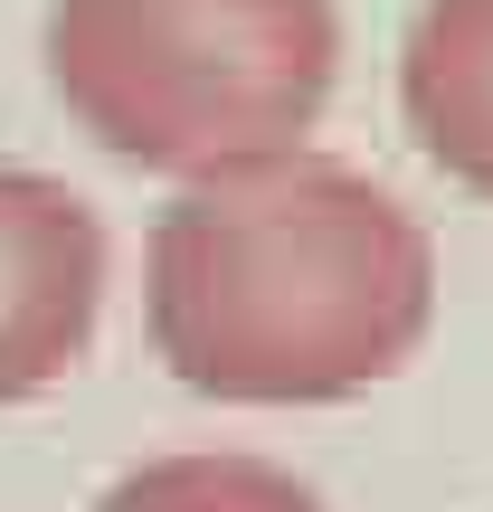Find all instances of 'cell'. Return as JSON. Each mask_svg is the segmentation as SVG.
Segmentation results:
<instances>
[{
  "label": "cell",
  "mask_w": 493,
  "mask_h": 512,
  "mask_svg": "<svg viewBox=\"0 0 493 512\" xmlns=\"http://www.w3.org/2000/svg\"><path fill=\"white\" fill-rule=\"evenodd\" d=\"M171 380L228 408H332L399 380L437 323L427 219L332 152L181 181L143 256Z\"/></svg>",
  "instance_id": "1"
},
{
  "label": "cell",
  "mask_w": 493,
  "mask_h": 512,
  "mask_svg": "<svg viewBox=\"0 0 493 512\" xmlns=\"http://www.w3.org/2000/svg\"><path fill=\"white\" fill-rule=\"evenodd\" d=\"M342 76L332 0H48V86L114 162L209 181L304 152Z\"/></svg>",
  "instance_id": "2"
},
{
  "label": "cell",
  "mask_w": 493,
  "mask_h": 512,
  "mask_svg": "<svg viewBox=\"0 0 493 512\" xmlns=\"http://www.w3.org/2000/svg\"><path fill=\"white\" fill-rule=\"evenodd\" d=\"M105 313V219L48 171L0 162V408L57 389Z\"/></svg>",
  "instance_id": "3"
},
{
  "label": "cell",
  "mask_w": 493,
  "mask_h": 512,
  "mask_svg": "<svg viewBox=\"0 0 493 512\" xmlns=\"http://www.w3.org/2000/svg\"><path fill=\"white\" fill-rule=\"evenodd\" d=\"M399 114L446 181L493 200V0H418L408 10Z\"/></svg>",
  "instance_id": "4"
},
{
  "label": "cell",
  "mask_w": 493,
  "mask_h": 512,
  "mask_svg": "<svg viewBox=\"0 0 493 512\" xmlns=\"http://www.w3.org/2000/svg\"><path fill=\"white\" fill-rule=\"evenodd\" d=\"M95 512H323L304 475L266 456H228V446H190V456H152L105 484Z\"/></svg>",
  "instance_id": "5"
}]
</instances>
